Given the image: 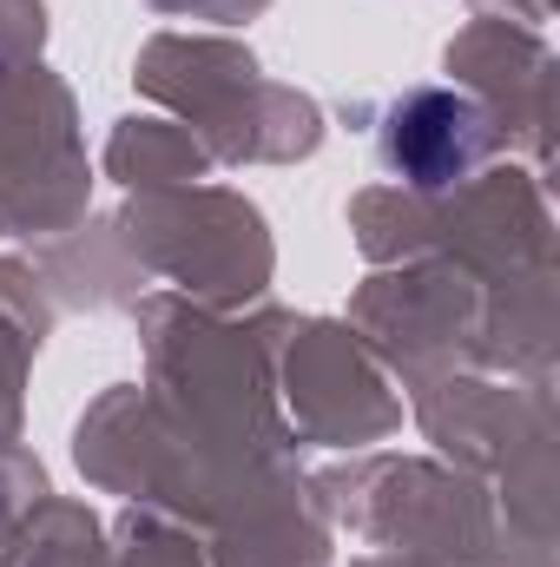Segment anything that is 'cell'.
I'll list each match as a JSON object with an SVG mask.
<instances>
[{
	"instance_id": "1",
	"label": "cell",
	"mask_w": 560,
	"mask_h": 567,
	"mask_svg": "<svg viewBox=\"0 0 560 567\" xmlns=\"http://www.w3.org/2000/svg\"><path fill=\"white\" fill-rule=\"evenodd\" d=\"M495 152L488 106L455 93V86H416L403 93L383 126H376V158L383 172H396L409 192H448L462 185L481 158Z\"/></svg>"
}]
</instances>
